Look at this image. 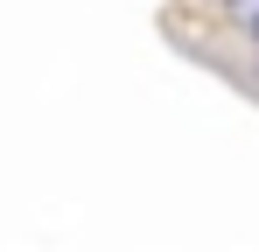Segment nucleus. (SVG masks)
Returning <instances> with one entry per match:
<instances>
[{
  "label": "nucleus",
  "instance_id": "f257e3e1",
  "mask_svg": "<svg viewBox=\"0 0 259 252\" xmlns=\"http://www.w3.org/2000/svg\"><path fill=\"white\" fill-rule=\"evenodd\" d=\"M231 21H238L245 35H259V0H231Z\"/></svg>",
  "mask_w": 259,
  "mask_h": 252
}]
</instances>
